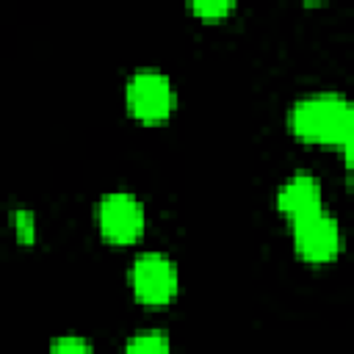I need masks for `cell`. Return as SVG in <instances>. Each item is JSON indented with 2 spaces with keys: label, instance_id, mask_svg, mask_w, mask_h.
<instances>
[{
  "label": "cell",
  "instance_id": "1",
  "mask_svg": "<svg viewBox=\"0 0 354 354\" xmlns=\"http://www.w3.org/2000/svg\"><path fill=\"white\" fill-rule=\"evenodd\" d=\"M288 127L307 144H343L354 130V100L340 91H313L288 111Z\"/></svg>",
  "mask_w": 354,
  "mask_h": 354
},
{
  "label": "cell",
  "instance_id": "2",
  "mask_svg": "<svg viewBox=\"0 0 354 354\" xmlns=\"http://www.w3.org/2000/svg\"><path fill=\"white\" fill-rule=\"evenodd\" d=\"M290 238L293 249L304 263L321 266L332 263L340 254L343 246V232L335 216H329L324 207L304 213L299 218H290Z\"/></svg>",
  "mask_w": 354,
  "mask_h": 354
},
{
  "label": "cell",
  "instance_id": "3",
  "mask_svg": "<svg viewBox=\"0 0 354 354\" xmlns=\"http://www.w3.org/2000/svg\"><path fill=\"white\" fill-rule=\"evenodd\" d=\"M124 102L136 119H141L147 124H158L171 116L174 86H171L169 75L160 69H138L127 77Z\"/></svg>",
  "mask_w": 354,
  "mask_h": 354
},
{
  "label": "cell",
  "instance_id": "4",
  "mask_svg": "<svg viewBox=\"0 0 354 354\" xmlns=\"http://www.w3.org/2000/svg\"><path fill=\"white\" fill-rule=\"evenodd\" d=\"M130 288L141 304L149 307L169 304L180 288L177 266L163 252H141L130 263Z\"/></svg>",
  "mask_w": 354,
  "mask_h": 354
},
{
  "label": "cell",
  "instance_id": "5",
  "mask_svg": "<svg viewBox=\"0 0 354 354\" xmlns=\"http://www.w3.org/2000/svg\"><path fill=\"white\" fill-rule=\"evenodd\" d=\"M97 227L111 243H133L147 227L144 205L136 194L111 191L97 202Z\"/></svg>",
  "mask_w": 354,
  "mask_h": 354
},
{
  "label": "cell",
  "instance_id": "6",
  "mask_svg": "<svg viewBox=\"0 0 354 354\" xmlns=\"http://www.w3.org/2000/svg\"><path fill=\"white\" fill-rule=\"evenodd\" d=\"M277 207L288 218H299L324 207V191L318 177L313 171H296L293 177H288L277 191Z\"/></svg>",
  "mask_w": 354,
  "mask_h": 354
},
{
  "label": "cell",
  "instance_id": "7",
  "mask_svg": "<svg viewBox=\"0 0 354 354\" xmlns=\"http://www.w3.org/2000/svg\"><path fill=\"white\" fill-rule=\"evenodd\" d=\"M124 348H127V351H163V348H169V337H166V332L147 329V332L133 335V337L124 343Z\"/></svg>",
  "mask_w": 354,
  "mask_h": 354
},
{
  "label": "cell",
  "instance_id": "8",
  "mask_svg": "<svg viewBox=\"0 0 354 354\" xmlns=\"http://www.w3.org/2000/svg\"><path fill=\"white\" fill-rule=\"evenodd\" d=\"M188 6L199 19H224L235 8V0H188Z\"/></svg>",
  "mask_w": 354,
  "mask_h": 354
},
{
  "label": "cell",
  "instance_id": "9",
  "mask_svg": "<svg viewBox=\"0 0 354 354\" xmlns=\"http://www.w3.org/2000/svg\"><path fill=\"white\" fill-rule=\"evenodd\" d=\"M11 218H14V230H17L19 243L30 246V243H33V238H36V218H33V213H30V210H25V207H17Z\"/></svg>",
  "mask_w": 354,
  "mask_h": 354
},
{
  "label": "cell",
  "instance_id": "10",
  "mask_svg": "<svg viewBox=\"0 0 354 354\" xmlns=\"http://www.w3.org/2000/svg\"><path fill=\"white\" fill-rule=\"evenodd\" d=\"M53 351H91V343L80 337H64V340H53Z\"/></svg>",
  "mask_w": 354,
  "mask_h": 354
},
{
  "label": "cell",
  "instance_id": "11",
  "mask_svg": "<svg viewBox=\"0 0 354 354\" xmlns=\"http://www.w3.org/2000/svg\"><path fill=\"white\" fill-rule=\"evenodd\" d=\"M340 149H343V160H346V166L354 169V130L346 136V141L340 144Z\"/></svg>",
  "mask_w": 354,
  "mask_h": 354
}]
</instances>
